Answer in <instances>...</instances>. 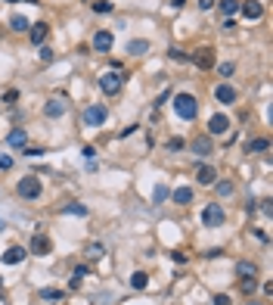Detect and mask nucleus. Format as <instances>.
<instances>
[{
  "mask_svg": "<svg viewBox=\"0 0 273 305\" xmlns=\"http://www.w3.org/2000/svg\"><path fill=\"white\" fill-rule=\"evenodd\" d=\"M215 100L220 103V106H233V103L239 100V90L223 81V84H218V87H215Z\"/></svg>",
  "mask_w": 273,
  "mask_h": 305,
  "instance_id": "10",
  "label": "nucleus"
},
{
  "mask_svg": "<svg viewBox=\"0 0 273 305\" xmlns=\"http://www.w3.org/2000/svg\"><path fill=\"white\" fill-rule=\"evenodd\" d=\"M168 196H171V190H168V187H164V184H156V190H152V203H156V206H162Z\"/></svg>",
  "mask_w": 273,
  "mask_h": 305,
  "instance_id": "27",
  "label": "nucleus"
},
{
  "mask_svg": "<svg viewBox=\"0 0 273 305\" xmlns=\"http://www.w3.org/2000/svg\"><path fill=\"white\" fill-rule=\"evenodd\" d=\"M171 262H177V265H183V262H186V252H180V249H174V252H171Z\"/></svg>",
  "mask_w": 273,
  "mask_h": 305,
  "instance_id": "41",
  "label": "nucleus"
},
{
  "mask_svg": "<svg viewBox=\"0 0 273 305\" xmlns=\"http://www.w3.org/2000/svg\"><path fill=\"white\" fill-rule=\"evenodd\" d=\"M0 296H3V284H0Z\"/></svg>",
  "mask_w": 273,
  "mask_h": 305,
  "instance_id": "47",
  "label": "nucleus"
},
{
  "mask_svg": "<svg viewBox=\"0 0 273 305\" xmlns=\"http://www.w3.org/2000/svg\"><path fill=\"white\" fill-rule=\"evenodd\" d=\"M3 228H6V221H3V218H0V230H3Z\"/></svg>",
  "mask_w": 273,
  "mask_h": 305,
  "instance_id": "46",
  "label": "nucleus"
},
{
  "mask_svg": "<svg viewBox=\"0 0 273 305\" xmlns=\"http://www.w3.org/2000/svg\"><path fill=\"white\" fill-rule=\"evenodd\" d=\"M189 63L196 69H202V72H208V69H215V50L211 47H199V50L189 53Z\"/></svg>",
  "mask_w": 273,
  "mask_h": 305,
  "instance_id": "6",
  "label": "nucleus"
},
{
  "mask_svg": "<svg viewBox=\"0 0 273 305\" xmlns=\"http://www.w3.org/2000/svg\"><path fill=\"white\" fill-rule=\"evenodd\" d=\"M81 152H84V159H90V162H93V156H97V150H93V147H84Z\"/></svg>",
  "mask_w": 273,
  "mask_h": 305,
  "instance_id": "44",
  "label": "nucleus"
},
{
  "mask_svg": "<svg viewBox=\"0 0 273 305\" xmlns=\"http://www.w3.org/2000/svg\"><path fill=\"white\" fill-rule=\"evenodd\" d=\"M47 34H50V25H47V22H34V25L28 28V41L31 44H44Z\"/></svg>",
  "mask_w": 273,
  "mask_h": 305,
  "instance_id": "14",
  "label": "nucleus"
},
{
  "mask_svg": "<svg viewBox=\"0 0 273 305\" xmlns=\"http://www.w3.org/2000/svg\"><path fill=\"white\" fill-rule=\"evenodd\" d=\"M171 199L177 206H189L193 203V187H177V190H171Z\"/></svg>",
  "mask_w": 273,
  "mask_h": 305,
  "instance_id": "22",
  "label": "nucleus"
},
{
  "mask_svg": "<svg viewBox=\"0 0 273 305\" xmlns=\"http://www.w3.org/2000/svg\"><path fill=\"white\" fill-rule=\"evenodd\" d=\"M164 147H168V152H180V150H183L186 144H183V137H171V140H168V144H164Z\"/></svg>",
  "mask_w": 273,
  "mask_h": 305,
  "instance_id": "34",
  "label": "nucleus"
},
{
  "mask_svg": "<svg viewBox=\"0 0 273 305\" xmlns=\"http://www.w3.org/2000/svg\"><path fill=\"white\" fill-rule=\"evenodd\" d=\"M130 287H134V290H146L149 287V274L146 271H134V274H130Z\"/></svg>",
  "mask_w": 273,
  "mask_h": 305,
  "instance_id": "24",
  "label": "nucleus"
},
{
  "mask_svg": "<svg viewBox=\"0 0 273 305\" xmlns=\"http://www.w3.org/2000/svg\"><path fill=\"white\" fill-rule=\"evenodd\" d=\"M218 72H220V78H230V75L236 72V66H233V63H220V66H218Z\"/></svg>",
  "mask_w": 273,
  "mask_h": 305,
  "instance_id": "36",
  "label": "nucleus"
},
{
  "mask_svg": "<svg viewBox=\"0 0 273 305\" xmlns=\"http://www.w3.org/2000/svg\"><path fill=\"white\" fill-rule=\"evenodd\" d=\"M16 193H19L22 199H41V193H44L41 178H34V174H25V178L16 184Z\"/></svg>",
  "mask_w": 273,
  "mask_h": 305,
  "instance_id": "4",
  "label": "nucleus"
},
{
  "mask_svg": "<svg viewBox=\"0 0 273 305\" xmlns=\"http://www.w3.org/2000/svg\"><path fill=\"white\" fill-rule=\"evenodd\" d=\"M93 13H112V9H115V3H112V0H93Z\"/></svg>",
  "mask_w": 273,
  "mask_h": 305,
  "instance_id": "32",
  "label": "nucleus"
},
{
  "mask_svg": "<svg viewBox=\"0 0 273 305\" xmlns=\"http://www.w3.org/2000/svg\"><path fill=\"white\" fill-rule=\"evenodd\" d=\"M239 287H242V293H245V296H252V293H255V287H258V280H255V277H245V280H239Z\"/></svg>",
  "mask_w": 273,
  "mask_h": 305,
  "instance_id": "33",
  "label": "nucleus"
},
{
  "mask_svg": "<svg viewBox=\"0 0 273 305\" xmlns=\"http://www.w3.org/2000/svg\"><path fill=\"white\" fill-rule=\"evenodd\" d=\"M171 106H174V115L180 122H193L196 115H199V100L193 97V93H174V100H171Z\"/></svg>",
  "mask_w": 273,
  "mask_h": 305,
  "instance_id": "1",
  "label": "nucleus"
},
{
  "mask_svg": "<svg viewBox=\"0 0 273 305\" xmlns=\"http://www.w3.org/2000/svg\"><path fill=\"white\" fill-rule=\"evenodd\" d=\"M22 152H25V159L31 156V159H38V156H44L47 150H41V147H22Z\"/></svg>",
  "mask_w": 273,
  "mask_h": 305,
  "instance_id": "35",
  "label": "nucleus"
},
{
  "mask_svg": "<svg viewBox=\"0 0 273 305\" xmlns=\"http://www.w3.org/2000/svg\"><path fill=\"white\" fill-rule=\"evenodd\" d=\"M199 221H202V228H220L227 221V212H223L220 203H208V206H202Z\"/></svg>",
  "mask_w": 273,
  "mask_h": 305,
  "instance_id": "2",
  "label": "nucleus"
},
{
  "mask_svg": "<svg viewBox=\"0 0 273 305\" xmlns=\"http://www.w3.org/2000/svg\"><path fill=\"white\" fill-rule=\"evenodd\" d=\"M183 3H186V0H171V6H174V9H180Z\"/></svg>",
  "mask_w": 273,
  "mask_h": 305,
  "instance_id": "45",
  "label": "nucleus"
},
{
  "mask_svg": "<svg viewBox=\"0 0 273 305\" xmlns=\"http://www.w3.org/2000/svg\"><path fill=\"white\" fill-rule=\"evenodd\" d=\"M44 115L47 119H59V115H65V100H47V106H44Z\"/></svg>",
  "mask_w": 273,
  "mask_h": 305,
  "instance_id": "16",
  "label": "nucleus"
},
{
  "mask_svg": "<svg viewBox=\"0 0 273 305\" xmlns=\"http://www.w3.org/2000/svg\"><path fill=\"white\" fill-rule=\"evenodd\" d=\"M215 3H218V0H196V6L202 9V13H208V9H215Z\"/></svg>",
  "mask_w": 273,
  "mask_h": 305,
  "instance_id": "38",
  "label": "nucleus"
},
{
  "mask_svg": "<svg viewBox=\"0 0 273 305\" xmlns=\"http://www.w3.org/2000/svg\"><path fill=\"white\" fill-rule=\"evenodd\" d=\"M41 299H47V302H50V299L59 302V299H65V293H62V290H56V287H44V290H41Z\"/></svg>",
  "mask_w": 273,
  "mask_h": 305,
  "instance_id": "28",
  "label": "nucleus"
},
{
  "mask_svg": "<svg viewBox=\"0 0 273 305\" xmlns=\"http://www.w3.org/2000/svg\"><path fill=\"white\" fill-rule=\"evenodd\" d=\"M6 144L9 147H28V131L25 128H13V131L6 134Z\"/></svg>",
  "mask_w": 273,
  "mask_h": 305,
  "instance_id": "17",
  "label": "nucleus"
},
{
  "mask_svg": "<svg viewBox=\"0 0 273 305\" xmlns=\"http://www.w3.org/2000/svg\"><path fill=\"white\" fill-rule=\"evenodd\" d=\"M168 60H174V63H189V53H183L180 47H168Z\"/></svg>",
  "mask_w": 273,
  "mask_h": 305,
  "instance_id": "31",
  "label": "nucleus"
},
{
  "mask_svg": "<svg viewBox=\"0 0 273 305\" xmlns=\"http://www.w3.org/2000/svg\"><path fill=\"white\" fill-rule=\"evenodd\" d=\"M112 44H115L112 31H109V28H100L97 34H93V41H90V50H93V53H109Z\"/></svg>",
  "mask_w": 273,
  "mask_h": 305,
  "instance_id": "8",
  "label": "nucleus"
},
{
  "mask_svg": "<svg viewBox=\"0 0 273 305\" xmlns=\"http://www.w3.org/2000/svg\"><path fill=\"white\" fill-rule=\"evenodd\" d=\"M0 259H3V265H19V262L28 259V249H25V246H9Z\"/></svg>",
  "mask_w": 273,
  "mask_h": 305,
  "instance_id": "13",
  "label": "nucleus"
},
{
  "mask_svg": "<svg viewBox=\"0 0 273 305\" xmlns=\"http://www.w3.org/2000/svg\"><path fill=\"white\" fill-rule=\"evenodd\" d=\"M9 28H13V31H28L31 22L22 16V13H13V16H9Z\"/></svg>",
  "mask_w": 273,
  "mask_h": 305,
  "instance_id": "23",
  "label": "nucleus"
},
{
  "mask_svg": "<svg viewBox=\"0 0 273 305\" xmlns=\"http://www.w3.org/2000/svg\"><path fill=\"white\" fill-rule=\"evenodd\" d=\"M28 252H31V255H50V252H53L50 237H47L44 230H38V233L31 237V243H28Z\"/></svg>",
  "mask_w": 273,
  "mask_h": 305,
  "instance_id": "9",
  "label": "nucleus"
},
{
  "mask_svg": "<svg viewBox=\"0 0 273 305\" xmlns=\"http://www.w3.org/2000/svg\"><path fill=\"white\" fill-rule=\"evenodd\" d=\"M137 128H140V125H127V128H124V131H121V134H118V137H130V134H134V131H137Z\"/></svg>",
  "mask_w": 273,
  "mask_h": 305,
  "instance_id": "43",
  "label": "nucleus"
},
{
  "mask_svg": "<svg viewBox=\"0 0 273 305\" xmlns=\"http://www.w3.org/2000/svg\"><path fill=\"white\" fill-rule=\"evenodd\" d=\"M13 168V156H3V152H0V171H9Z\"/></svg>",
  "mask_w": 273,
  "mask_h": 305,
  "instance_id": "39",
  "label": "nucleus"
},
{
  "mask_svg": "<svg viewBox=\"0 0 273 305\" xmlns=\"http://www.w3.org/2000/svg\"><path fill=\"white\" fill-rule=\"evenodd\" d=\"M97 87L106 93V97H118L124 87V75H118V72H103L100 81H97Z\"/></svg>",
  "mask_w": 273,
  "mask_h": 305,
  "instance_id": "3",
  "label": "nucleus"
},
{
  "mask_svg": "<svg viewBox=\"0 0 273 305\" xmlns=\"http://www.w3.org/2000/svg\"><path fill=\"white\" fill-rule=\"evenodd\" d=\"M28 3H38V0H28Z\"/></svg>",
  "mask_w": 273,
  "mask_h": 305,
  "instance_id": "49",
  "label": "nucleus"
},
{
  "mask_svg": "<svg viewBox=\"0 0 273 305\" xmlns=\"http://www.w3.org/2000/svg\"><path fill=\"white\" fill-rule=\"evenodd\" d=\"M16 100H19V90H16V87L3 93V103H16Z\"/></svg>",
  "mask_w": 273,
  "mask_h": 305,
  "instance_id": "42",
  "label": "nucleus"
},
{
  "mask_svg": "<svg viewBox=\"0 0 273 305\" xmlns=\"http://www.w3.org/2000/svg\"><path fill=\"white\" fill-rule=\"evenodd\" d=\"M267 150H270L267 137H248L245 140V152H267Z\"/></svg>",
  "mask_w": 273,
  "mask_h": 305,
  "instance_id": "19",
  "label": "nucleus"
},
{
  "mask_svg": "<svg viewBox=\"0 0 273 305\" xmlns=\"http://www.w3.org/2000/svg\"><path fill=\"white\" fill-rule=\"evenodd\" d=\"M106 119H109V109H106L103 103H90V106L84 109V125L87 128H103Z\"/></svg>",
  "mask_w": 273,
  "mask_h": 305,
  "instance_id": "5",
  "label": "nucleus"
},
{
  "mask_svg": "<svg viewBox=\"0 0 273 305\" xmlns=\"http://www.w3.org/2000/svg\"><path fill=\"white\" fill-rule=\"evenodd\" d=\"M215 6L220 9V16H223V19H233L236 13H239V0H218Z\"/></svg>",
  "mask_w": 273,
  "mask_h": 305,
  "instance_id": "20",
  "label": "nucleus"
},
{
  "mask_svg": "<svg viewBox=\"0 0 273 305\" xmlns=\"http://www.w3.org/2000/svg\"><path fill=\"white\" fill-rule=\"evenodd\" d=\"M218 181V171L211 168V165H199L196 168V184H202V187H211Z\"/></svg>",
  "mask_w": 273,
  "mask_h": 305,
  "instance_id": "15",
  "label": "nucleus"
},
{
  "mask_svg": "<svg viewBox=\"0 0 273 305\" xmlns=\"http://www.w3.org/2000/svg\"><path fill=\"white\" fill-rule=\"evenodd\" d=\"M87 271H90V268H87V265H78V268H75V271H72V280H68V287H72V290H78V287H81V277H84Z\"/></svg>",
  "mask_w": 273,
  "mask_h": 305,
  "instance_id": "29",
  "label": "nucleus"
},
{
  "mask_svg": "<svg viewBox=\"0 0 273 305\" xmlns=\"http://www.w3.org/2000/svg\"><path fill=\"white\" fill-rule=\"evenodd\" d=\"M62 215H81V218H84L87 215V206L84 203H65L62 206Z\"/></svg>",
  "mask_w": 273,
  "mask_h": 305,
  "instance_id": "25",
  "label": "nucleus"
},
{
  "mask_svg": "<svg viewBox=\"0 0 273 305\" xmlns=\"http://www.w3.org/2000/svg\"><path fill=\"white\" fill-rule=\"evenodd\" d=\"M189 150H193L199 159H205V156H211V152H215V140H211L208 134H205V137L199 134V137H193V144H189Z\"/></svg>",
  "mask_w": 273,
  "mask_h": 305,
  "instance_id": "12",
  "label": "nucleus"
},
{
  "mask_svg": "<svg viewBox=\"0 0 273 305\" xmlns=\"http://www.w3.org/2000/svg\"><path fill=\"white\" fill-rule=\"evenodd\" d=\"M124 53H130V56H143V53H149V41H143V38L127 41V44H124Z\"/></svg>",
  "mask_w": 273,
  "mask_h": 305,
  "instance_id": "18",
  "label": "nucleus"
},
{
  "mask_svg": "<svg viewBox=\"0 0 273 305\" xmlns=\"http://www.w3.org/2000/svg\"><path fill=\"white\" fill-rule=\"evenodd\" d=\"M211 187L218 190V196H233V190H236V187H233V181H215Z\"/></svg>",
  "mask_w": 273,
  "mask_h": 305,
  "instance_id": "30",
  "label": "nucleus"
},
{
  "mask_svg": "<svg viewBox=\"0 0 273 305\" xmlns=\"http://www.w3.org/2000/svg\"><path fill=\"white\" fill-rule=\"evenodd\" d=\"M211 305H233V299L227 296V293H218V296H215V302H211Z\"/></svg>",
  "mask_w": 273,
  "mask_h": 305,
  "instance_id": "40",
  "label": "nucleus"
},
{
  "mask_svg": "<svg viewBox=\"0 0 273 305\" xmlns=\"http://www.w3.org/2000/svg\"><path fill=\"white\" fill-rule=\"evenodd\" d=\"M230 128H233L230 125V115L227 112H215L208 119V137H220V134H227Z\"/></svg>",
  "mask_w": 273,
  "mask_h": 305,
  "instance_id": "7",
  "label": "nucleus"
},
{
  "mask_svg": "<svg viewBox=\"0 0 273 305\" xmlns=\"http://www.w3.org/2000/svg\"><path fill=\"white\" fill-rule=\"evenodd\" d=\"M84 252H87V259H100V255H106V246H103L100 240H90Z\"/></svg>",
  "mask_w": 273,
  "mask_h": 305,
  "instance_id": "26",
  "label": "nucleus"
},
{
  "mask_svg": "<svg viewBox=\"0 0 273 305\" xmlns=\"http://www.w3.org/2000/svg\"><path fill=\"white\" fill-rule=\"evenodd\" d=\"M53 305H59V302H53Z\"/></svg>",
  "mask_w": 273,
  "mask_h": 305,
  "instance_id": "50",
  "label": "nucleus"
},
{
  "mask_svg": "<svg viewBox=\"0 0 273 305\" xmlns=\"http://www.w3.org/2000/svg\"><path fill=\"white\" fill-rule=\"evenodd\" d=\"M239 13L248 22H258L261 16H264V3H261V0H239Z\"/></svg>",
  "mask_w": 273,
  "mask_h": 305,
  "instance_id": "11",
  "label": "nucleus"
},
{
  "mask_svg": "<svg viewBox=\"0 0 273 305\" xmlns=\"http://www.w3.org/2000/svg\"><path fill=\"white\" fill-rule=\"evenodd\" d=\"M236 277L239 280H245V277H258V265L255 262H236Z\"/></svg>",
  "mask_w": 273,
  "mask_h": 305,
  "instance_id": "21",
  "label": "nucleus"
},
{
  "mask_svg": "<svg viewBox=\"0 0 273 305\" xmlns=\"http://www.w3.org/2000/svg\"><path fill=\"white\" fill-rule=\"evenodd\" d=\"M6 3H16V0H6Z\"/></svg>",
  "mask_w": 273,
  "mask_h": 305,
  "instance_id": "48",
  "label": "nucleus"
},
{
  "mask_svg": "<svg viewBox=\"0 0 273 305\" xmlns=\"http://www.w3.org/2000/svg\"><path fill=\"white\" fill-rule=\"evenodd\" d=\"M53 60H56V53L50 47H41V63H53Z\"/></svg>",
  "mask_w": 273,
  "mask_h": 305,
  "instance_id": "37",
  "label": "nucleus"
}]
</instances>
